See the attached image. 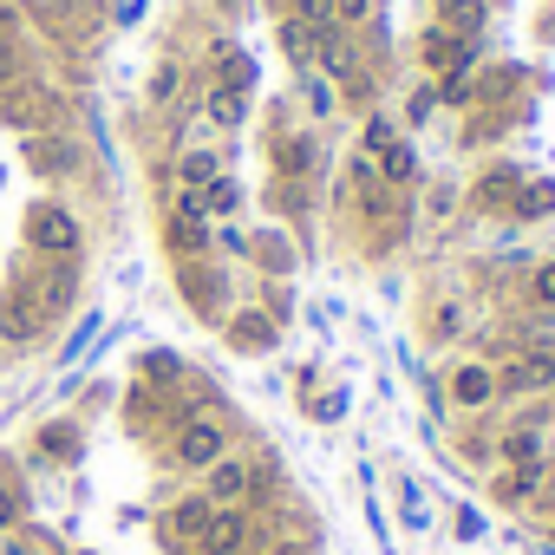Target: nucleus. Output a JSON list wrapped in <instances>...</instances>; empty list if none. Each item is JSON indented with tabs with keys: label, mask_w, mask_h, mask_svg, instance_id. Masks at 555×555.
Here are the masks:
<instances>
[{
	"label": "nucleus",
	"mask_w": 555,
	"mask_h": 555,
	"mask_svg": "<svg viewBox=\"0 0 555 555\" xmlns=\"http://www.w3.org/2000/svg\"><path fill=\"white\" fill-rule=\"evenodd\" d=\"M144 14H151V0H118V8H112V27H118V34H131Z\"/></svg>",
	"instance_id": "obj_51"
},
{
	"label": "nucleus",
	"mask_w": 555,
	"mask_h": 555,
	"mask_svg": "<svg viewBox=\"0 0 555 555\" xmlns=\"http://www.w3.org/2000/svg\"><path fill=\"white\" fill-rule=\"evenodd\" d=\"M196 490H203L216 509H235V503H248V509H255V451H248V444L222 451V457L196 477Z\"/></svg>",
	"instance_id": "obj_10"
},
{
	"label": "nucleus",
	"mask_w": 555,
	"mask_h": 555,
	"mask_svg": "<svg viewBox=\"0 0 555 555\" xmlns=\"http://www.w3.org/2000/svg\"><path fill=\"white\" fill-rule=\"evenodd\" d=\"M14 79H27V66H21V40H0V92H8Z\"/></svg>",
	"instance_id": "obj_50"
},
{
	"label": "nucleus",
	"mask_w": 555,
	"mask_h": 555,
	"mask_svg": "<svg viewBox=\"0 0 555 555\" xmlns=\"http://www.w3.org/2000/svg\"><path fill=\"white\" fill-rule=\"evenodd\" d=\"M555 399V347H509L496 360V405H542Z\"/></svg>",
	"instance_id": "obj_4"
},
{
	"label": "nucleus",
	"mask_w": 555,
	"mask_h": 555,
	"mask_svg": "<svg viewBox=\"0 0 555 555\" xmlns=\"http://www.w3.org/2000/svg\"><path fill=\"white\" fill-rule=\"evenodd\" d=\"M399 522H405L412 535H425V529H431V503H425V490H418L412 477L399 483Z\"/></svg>",
	"instance_id": "obj_42"
},
{
	"label": "nucleus",
	"mask_w": 555,
	"mask_h": 555,
	"mask_svg": "<svg viewBox=\"0 0 555 555\" xmlns=\"http://www.w3.org/2000/svg\"><path fill=\"white\" fill-rule=\"evenodd\" d=\"M222 451H235L229 412H196V418H183V425L164 438V470H170V477H203Z\"/></svg>",
	"instance_id": "obj_2"
},
{
	"label": "nucleus",
	"mask_w": 555,
	"mask_h": 555,
	"mask_svg": "<svg viewBox=\"0 0 555 555\" xmlns=\"http://www.w3.org/2000/svg\"><path fill=\"white\" fill-rule=\"evenodd\" d=\"M268 170L282 183H321L327 177V157H321V131L314 125H288V131H268Z\"/></svg>",
	"instance_id": "obj_7"
},
{
	"label": "nucleus",
	"mask_w": 555,
	"mask_h": 555,
	"mask_svg": "<svg viewBox=\"0 0 555 555\" xmlns=\"http://www.w3.org/2000/svg\"><path fill=\"white\" fill-rule=\"evenodd\" d=\"M399 138H405V131H399V112H366V118H360V151H366V157L392 151Z\"/></svg>",
	"instance_id": "obj_38"
},
{
	"label": "nucleus",
	"mask_w": 555,
	"mask_h": 555,
	"mask_svg": "<svg viewBox=\"0 0 555 555\" xmlns=\"http://www.w3.org/2000/svg\"><path fill=\"white\" fill-rule=\"evenodd\" d=\"M183 86H190V60L164 53V60L151 66V79H144V105H151V112H177V105H183Z\"/></svg>",
	"instance_id": "obj_26"
},
{
	"label": "nucleus",
	"mask_w": 555,
	"mask_h": 555,
	"mask_svg": "<svg viewBox=\"0 0 555 555\" xmlns=\"http://www.w3.org/2000/svg\"><path fill=\"white\" fill-rule=\"evenodd\" d=\"M261 274H274V282H288V274L301 268V242L288 235V222H261L255 229V255H248Z\"/></svg>",
	"instance_id": "obj_23"
},
{
	"label": "nucleus",
	"mask_w": 555,
	"mask_h": 555,
	"mask_svg": "<svg viewBox=\"0 0 555 555\" xmlns=\"http://www.w3.org/2000/svg\"><path fill=\"white\" fill-rule=\"evenodd\" d=\"M334 27H347V34H373V0H334Z\"/></svg>",
	"instance_id": "obj_48"
},
{
	"label": "nucleus",
	"mask_w": 555,
	"mask_h": 555,
	"mask_svg": "<svg viewBox=\"0 0 555 555\" xmlns=\"http://www.w3.org/2000/svg\"><path fill=\"white\" fill-rule=\"evenodd\" d=\"M470 99H477V66H457V73H444V79H438V105L470 112Z\"/></svg>",
	"instance_id": "obj_39"
},
{
	"label": "nucleus",
	"mask_w": 555,
	"mask_h": 555,
	"mask_svg": "<svg viewBox=\"0 0 555 555\" xmlns=\"http://www.w3.org/2000/svg\"><path fill=\"white\" fill-rule=\"evenodd\" d=\"M347 405H353V399H347V386H327V392H314V399H308V418H314V425H340V418H347Z\"/></svg>",
	"instance_id": "obj_44"
},
{
	"label": "nucleus",
	"mask_w": 555,
	"mask_h": 555,
	"mask_svg": "<svg viewBox=\"0 0 555 555\" xmlns=\"http://www.w3.org/2000/svg\"><path fill=\"white\" fill-rule=\"evenodd\" d=\"M21 242L34 261H86V216L73 196H40L27 203V222H21Z\"/></svg>",
	"instance_id": "obj_1"
},
{
	"label": "nucleus",
	"mask_w": 555,
	"mask_h": 555,
	"mask_svg": "<svg viewBox=\"0 0 555 555\" xmlns=\"http://www.w3.org/2000/svg\"><path fill=\"white\" fill-rule=\"evenodd\" d=\"M274 47L288 53V66H295V73H308V66L321 60V27H314V21L282 14V21H274Z\"/></svg>",
	"instance_id": "obj_29"
},
{
	"label": "nucleus",
	"mask_w": 555,
	"mask_h": 555,
	"mask_svg": "<svg viewBox=\"0 0 555 555\" xmlns=\"http://www.w3.org/2000/svg\"><path fill=\"white\" fill-rule=\"evenodd\" d=\"M548 216H555V183H548V177H529V183L516 190V203H509L503 222H509V229H535V222H548Z\"/></svg>",
	"instance_id": "obj_31"
},
{
	"label": "nucleus",
	"mask_w": 555,
	"mask_h": 555,
	"mask_svg": "<svg viewBox=\"0 0 555 555\" xmlns=\"http://www.w3.org/2000/svg\"><path fill=\"white\" fill-rule=\"evenodd\" d=\"M34 457H40V464H60V470L86 464V418H79V412L47 418V425L34 431Z\"/></svg>",
	"instance_id": "obj_18"
},
{
	"label": "nucleus",
	"mask_w": 555,
	"mask_h": 555,
	"mask_svg": "<svg viewBox=\"0 0 555 555\" xmlns=\"http://www.w3.org/2000/svg\"><path fill=\"white\" fill-rule=\"evenodd\" d=\"M157 242H164L170 268H177V261H203V255H216V229H209L203 216H183V209H164Z\"/></svg>",
	"instance_id": "obj_17"
},
{
	"label": "nucleus",
	"mask_w": 555,
	"mask_h": 555,
	"mask_svg": "<svg viewBox=\"0 0 555 555\" xmlns=\"http://www.w3.org/2000/svg\"><path fill=\"white\" fill-rule=\"evenodd\" d=\"M216 229V255H229V261H248L255 255V235L248 229H235V222H209Z\"/></svg>",
	"instance_id": "obj_46"
},
{
	"label": "nucleus",
	"mask_w": 555,
	"mask_h": 555,
	"mask_svg": "<svg viewBox=\"0 0 555 555\" xmlns=\"http://www.w3.org/2000/svg\"><path fill=\"white\" fill-rule=\"evenodd\" d=\"M0 125H14L21 138H40V131H60L66 125V99L40 79H14L0 92Z\"/></svg>",
	"instance_id": "obj_6"
},
{
	"label": "nucleus",
	"mask_w": 555,
	"mask_h": 555,
	"mask_svg": "<svg viewBox=\"0 0 555 555\" xmlns=\"http://www.w3.org/2000/svg\"><path fill=\"white\" fill-rule=\"evenodd\" d=\"M412 60L425 66V79H444V73H457V66H477V60H483V40H457L451 27L425 21L418 40H412Z\"/></svg>",
	"instance_id": "obj_11"
},
{
	"label": "nucleus",
	"mask_w": 555,
	"mask_h": 555,
	"mask_svg": "<svg viewBox=\"0 0 555 555\" xmlns=\"http://www.w3.org/2000/svg\"><path fill=\"white\" fill-rule=\"evenodd\" d=\"M522 308L555 314V255H535V268L522 274Z\"/></svg>",
	"instance_id": "obj_36"
},
{
	"label": "nucleus",
	"mask_w": 555,
	"mask_h": 555,
	"mask_svg": "<svg viewBox=\"0 0 555 555\" xmlns=\"http://www.w3.org/2000/svg\"><path fill=\"white\" fill-rule=\"evenodd\" d=\"M438 112H444V105H438V79H418L412 99H405V112H399V131H425Z\"/></svg>",
	"instance_id": "obj_37"
},
{
	"label": "nucleus",
	"mask_w": 555,
	"mask_h": 555,
	"mask_svg": "<svg viewBox=\"0 0 555 555\" xmlns=\"http://www.w3.org/2000/svg\"><path fill=\"white\" fill-rule=\"evenodd\" d=\"M216 177H229V157H222L216 144H203V151H170V164H164V183H170V190H209Z\"/></svg>",
	"instance_id": "obj_22"
},
{
	"label": "nucleus",
	"mask_w": 555,
	"mask_h": 555,
	"mask_svg": "<svg viewBox=\"0 0 555 555\" xmlns=\"http://www.w3.org/2000/svg\"><path fill=\"white\" fill-rule=\"evenodd\" d=\"M47 340H53V321H47L34 282H27V261H21L14 282L0 288V347H8V353H34V347H47Z\"/></svg>",
	"instance_id": "obj_3"
},
{
	"label": "nucleus",
	"mask_w": 555,
	"mask_h": 555,
	"mask_svg": "<svg viewBox=\"0 0 555 555\" xmlns=\"http://www.w3.org/2000/svg\"><path fill=\"white\" fill-rule=\"evenodd\" d=\"M470 334V301L464 295H438L431 308H425V340L431 347H457Z\"/></svg>",
	"instance_id": "obj_28"
},
{
	"label": "nucleus",
	"mask_w": 555,
	"mask_h": 555,
	"mask_svg": "<svg viewBox=\"0 0 555 555\" xmlns=\"http://www.w3.org/2000/svg\"><path fill=\"white\" fill-rule=\"evenodd\" d=\"M261 535H268V529H261V509L235 503V509H216V516H209L196 555H248V548H261Z\"/></svg>",
	"instance_id": "obj_14"
},
{
	"label": "nucleus",
	"mask_w": 555,
	"mask_h": 555,
	"mask_svg": "<svg viewBox=\"0 0 555 555\" xmlns=\"http://www.w3.org/2000/svg\"><path fill=\"white\" fill-rule=\"evenodd\" d=\"M170 282H177L183 308H190L203 327H222V321H229V268H222L216 255H203V261H177V268H170Z\"/></svg>",
	"instance_id": "obj_5"
},
{
	"label": "nucleus",
	"mask_w": 555,
	"mask_h": 555,
	"mask_svg": "<svg viewBox=\"0 0 555 555\" xmlns=\"http://www.w3.org/2000/svg\"><path fill=\"white\" fill-rule=\"evenodd\" d=\"M457 203H464V190H457V183H425V222H451V216H457Z\"/></svg>",
	"instance_id": "obj_43"
},
{
	"label": "nucleus",
	"mask_w": 555,
	"mask_h": 555,
	"mask_svg": "<svg viewBox=\"0 0 555 555\" xmlns=\"http://www.w3.org/2000/svg\"><path fill=\"white\" fill-rule=\"evenodd\" d=\"M457 457L490 477V470H496V431H457Z\"/></svg>",
	"instance_id": "obj_41"
},
{
	"label": "nucleus",
	"mask_w": 555,
	"mask_h": 555,
	"mask_svg": "<svg viewBox=\"0 0 555 555\" xmlns=\"http://www.w3.org/2000/svg\"><path fill=\"white\" fill-rule=\"evenodd\" d=\"M542 490H548V457L542 464H496L490 470V503H503V509H529Z\"/></svg>",
	"instance_id": "obj_19"
},
{
	"label": "nucleus",
	"mask_w": 555,
	"mask_h": 555,
	"mask_svg": "<svg viewBox=\"0 0 555 555\" xmlns=\"http://www.w3.org/2000/svg\"><path fill=\"white\" fill-rule=\"evenodd\" d=\"M444 399H451V412H464V418L496 412V360H490V353H464V360L444 373Z\"/></svg>",
	"instance_id": "obj_8"
},
{
	"label": "nucleus",
	"mask_w": 555,
	"mask_h": 555,
	"mask_svg": "<svg viewBox=\"0 0 555 555\" xmlns=\"http://www.w3.org/2000/svg\"><path fill=\"white\" fill-rule=\"evenodd\" d=\"M379 183H386V190H399V196L425 190V157H418V144H412V138H399L392 151H379Z\"/></svg>",
	"instance_id": "obj_27"
},
{
	"label": "nucleus",
	"mask_w": 555,
	"mask_h": 555,
	"mask_svg": "<svg viewBox=\"0 0 555 555\" xmlns=\"http://www.w3.org/2000/svg\"><path fill=\"white\" fill-rule=\"evenodd\" d=\"M27 282H34V295H40L53 327L79 314V295H86V268L79 261H27Z\"/></svg>",
	"instance_id": "obj_9"
},
{
	"label": "nucleus",
	"mask_w": 555,
	"mask_h": 555,
	"mask_svg": "<svg viewBox=\"0 0 555 555\" xmlns=\"http://www.w3.org/2000/svg\"><path fill=\"white\" fill-rule=\"evenodd\" d=\"M366 529H373V542H379V555H399V535H392V522H386V509H379V496H366Z\"/></svg>",
	"instance_id": "obj_49"
},
{
	"label": "nucleus",
	"mask_w": 555,
	"mask_h": 555,
	"mask_svg": "<svg viewBox=\"0 0 555 555\" xmlns=\"http://www.w3.org/2000/svg\"><path fill=\"white\" fill-rule=\"evenodd\" d=\"M0 353H8V347H0Z\"/></svg>",
	"instance_id": "obj_56"
},
{
	"label": "nucleus",
	"mask_w": 555,
	"mask_h": 555,
	"mask_svg": "<svg viewBox=\"0 0 555 555\" xmlns=\"http://www.w3.org/2000/svg\"><path fill=\"white\" fill-rule=\"evenodd\" d=\"M216 334H222V347L242 353V360H268L274 347H282V321H274L268 308H229V321H222Z\"/></svg>",
	"instance_id": "obj_15"
},
{
	"label": "nucleus",
	"mask_w": 555,
	"mask_h": 555,
	"mask_svg": "<svg viewBox=\"0 0 555 555\" xmlns=\"http://www.w3.org/2000/svg\"><path fill=\"white\" fill-rule=\"evenodd\" d=\"M203 79H216V86H235V92H255L261 66H255V53H242L235 40H209V53H203Z\"/></svg>",
	"instance_id": "obj_24"
},
{
	"label": "nucleus",
	"mask_w": 555,
	"mask_h": 555,
	"mask_svg": "<svg viewBox=\"0 0 555 555\" xmlns=\"http://www.w3.org/2000/svg\"><path fill=\"white\" fill-rule=\"evenodd\" d=\"M183 379H190V360H183V353H170V347H144V353H138V386L177 392Z\"/></svg>",
	"instance_id": "obj_30"
},
{
	"label": "nucleus",
	"mask_w": 555,
	"mask_h": 555,
	"mask_svg": "<svg viewBox=\"0 0 555 555\" xmlns=\"http://www.w3.org/2000/svg\"><path fill=\"white\" fill-rule=\"evenodd\" d=\"M99 334H105V314H79V321L66 327V340H60V366H79V360H92Z\"/></svg>",
	"instance_id": "obj_35"
},
{
	"label": "nucleus",
	"mask_w": 555,
	"mask_h": 555,
	"mask_svg": "<svg viewBox=\"0 0 555 555\" xmlns=\"http://www.w3.org/2000/svg\"><path fill=\"white\" fill-rule=\"evenodd\" d=\"M522 183H529V164H516V157H496V164H483V170L470 177V190H464V203H470L477 216H496V222H503Z\"/></svg>",
	"instance_id": "obj_13"
},
{
	"label": "nucleus",
	"mask_w": 555,
	"mask_h": 555,
	"mask_svg": "<svg viewBox=\"0 0 555 555\" xmlns=\"http://www.w3.org/2000/svg\"><path fill=\"white\" fill-rule=\"evenodd\" d=\"M21 157H27L40 177H60V183L86 177V164H92L86 138H73V131H40V138H21Z\"/></svg>",
	"instance_id": "obj_12"
},
{
	"label": "nucleus",
	"mask_w": 555,
	"mask_h": 555,
	"mask_svg": "<svg viewBox=\"0 0 555 555\" xmlns=\"http://www.w3.org/2000/svg\"><path fill=\"white\" fill-rule=\"evenodd\" d=\"M196 125H209V131L235 138V131L248 125V92H235V86H216V79H203V92H196Z\"/></svg>",
	"instance_id": "obj_21"
},
{
	"label": "nucleus",
	"mask_w": 555,
	"mask_h": 555,
	"mask_svg": "<svg viewBox=\"0 0 555 555\" xmlns=\"http://www.w3.org/2000/svg\"><path fill=\"white\" fill-rule=\"evenodd\" d=\"M235 209H242V183H235V177H216V183L203 190V216H209V222H229Z\"/></svg>",
	"instance_id": "obj_40"
},
{
	"label": "nucleus",
	"mask_w": 555,
	"mask_h": 555,
	"mask_svg": "<svg viewBox=\"0 0 555 555\" xmlns=\"http://www.w3.org/2000/svg\"><path fill=\"white\" fill-rule=\"evenodd\" d=\"M209 516H216V503H209L203 490H183V496H170V503H164V516H157V542L183 555V548H196V542H203Z\"/></svg>",
	"instance_id": "obj_16"
},
{
	"label": "nucleus",
	"mask_w": 555,
	"mask_h": 555,
	"mask_svg": "<svg viewBox=\"0 0 555 555\" xmlns=\"http://www.w3.org/2000/svg\"><path fill=\"white\" fill-rule=\"evenodd\" d=\"M14 522H27V490H21L8 470H0V535H8Z\"/></svg>",
	"instance_id": "obj_45"
},
{
	"label": "nucleus",
	"mask_w": 555,
	"mask_h": 555,
	"mask_svg": "<svg viewBox=\"0 0 555 555\" xmlns=\"http://www.w3.org/2000/svg\"><path fill=\"white\" fill-rule=\"evenodd\" d=\"M295 99L308 105V118H314V131H327V125H334V118L347 112V99H340V86H334L327 73H314V66H308V73H295Z\"/></svg>",
	"instance_id": "obj_25"
},
{
	"label": "nucleus",
	"mask_w": 555,
	"mask_h": 555,
	"mask_svg": "<svg viewBox=\"0 0 555 555\" xmlns=\"http://www.w3.org/2000/svg\"><path fill=\"white\" fill-rule=\"evenodd\" d=\"M248 555H308V535H282V542H261Z\"/></svg>",
	"instance_id": "obj_52"
},
{
	"label": "nucleus",
	"mask_w": 555,
	"mask_h": 555,
	"mask_svg": "<svg viewBox=\"0 0 555 555\" xmlns=\"http://www.w3.org/2000/svg\"><path fill=\"white\" fill-rule=\"evenodd\" d=\"M516 99H522V66H516V60L477 66V99H470V112H529V105H516Z\"/></svg>",
	"instance_id": "obj_20"
},
{
	"label": "nucleus",
	"mask_w": 555,
	"mask_h": 555,
	"mask_svg": "<svg viewBox=\"0 0 555 555\" xmlns=\"http://www.w3.org/2000/svg\"><path fill=\"white\" fill-rule=\"evenodd\" d=\"M0 183H8V164H0Z\"/></svg>",
	"instance_id": "obj_55"
},
{
	"label": "nucleus",
	"mask_w": 555,
	"mask_h": 555,
	"mask_svg": "<svg viewBox=\"0 0 555 555\" xmlns=\"http://www.w3.org/2000/svg\"><path fill=\"white\" fill-rule=\"evenodd\" d=\"M451 535H457V542H483V535H490V516H483L477 503H457V509H451Z\"/></svg>",
	"instance_id": "obj_47"
},
{
	"label": "nucleus",
	"mask_w": 555,
	"mask_h": 555,
	"mask_svg": "<svg viewBox=\"0 0 555 555\" xmlns=\"http://www.w3.org/2000/svg\"><path fill=\"white\" fill-rule=\"evenodd\" d=\"M261 203H268V216H288V222H308V216L321 209L314 183H282V177H274V183L261 190Z\"/></svg>",
	"instance_id": "obj_33"
},
{
	"label": "nucleus",
	"mask_w": 555,
	"mask_h": 555,
	"mask_svg": "<svg viewBox=\"0 0 555 555\" xmlns=\"http://www.w3.org/2000/svg\"><path fill=\"white\" fill-rule=\"evenodd\" d=\"M431 14H438V27H451L457 40H483L490 0H431Z\"/></svg>",
	"instance_id": "obj_32"
},
{
	"label": "nucleus",
	"mask_w": 555,
	"mask_h": 555,
	"mask_svg": "<svg viewBox=\"0 0 555 555\" xmlns=\"http://www.w3.org/2000/svg\"><path fill=\"white\" fill-rule=\"evenodd\" d=\"M0 555H66V542H60L47 522L27 516V522H14L8 535H0Z\"/></svg>",
	"instance_id": "obj_34"
},
{
	"label": "nucleus",
	"mask_w": 555,
	"mask_h": 555,
	"mask_svg": "<svg viewBox=\"0 0 555 555\" xmlns=\"http://www.w3.org/2000/svg\"><path fill=\"white\" fill-rule=\"evenodd\" d=\"M548 496H555V457H548Z\"/></svg>",
	"instance_id": "obj_53"
},
{
	"label": "nucleus",
	"mask_w": 555,
	"mask_h": 555,
	"mask_svg": "<svg viewBox=\"0 0 555 555\" xmlns=\"http://www.w3.org/2000/svg\"><path fill=\"white\" fill-rule=\"evenodd\" d=\"M66 555H99V548H66Z\"/></svg>",
	"instance_id": "obj_54"
}]
</instances>
